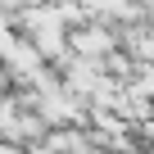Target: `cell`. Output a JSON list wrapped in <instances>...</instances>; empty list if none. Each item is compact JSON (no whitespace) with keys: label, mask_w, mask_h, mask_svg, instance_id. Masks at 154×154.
<instances>
[{"label":"cell","mask_w":154,"mask_h":154,"mask_svg":"<svg viewBox=\"0 0 154 154\" xmlns=\"http://www.w3.org/2000/svg\"><path fill=\"white\" fill-rule=\"evenodd\" d=\"M0 154H18V149H9V145H0Z\"/></svg>","instance_id":"obj_1"}]
</instances>
